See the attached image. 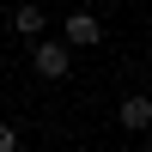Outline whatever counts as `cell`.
I'll list each match as a JSON object with an SVG mask.
<instances>
[{"label":"cell","instance_id":"5b68a950","mask_svg":"<svg viewBox=\"0 0 152 152\" xmlns=\"http://www.w3.org/2000/svg\"><path fill=\"white\" fill-rule=\"evenodd\" d=\"M0 152H18V128L12 122H0Z\"/></svg>","mask_w":152,"mask_h":152},{"label":"cell","instance_id":"277c9868","mask_svg":"<svg viewBox=\"0 0 152 152\" xmlns=\"http://www.w3.org/2000/svg\"><path fill=\"white\" fill-rule=\"evenodd\" d=\"M12 31L18 37H43V6H18L12 12Z\"/></svg>","mask_w":152,"mask_h":152},{"label":"cell","instance_id":"3957f363","mask_svg":"<svg viewBox=\"0 0 152 152\" xmlns=\"http://www.w3.org/2000/svg\"><path fill=\"white\" fill-rule=\"evenodd\" d=\"M116 116H122V128H128V134H140L146 122H152V104H146V97H122Z\"/></svg>","mask_w":152,"mask_h":152},{"label":"cell","instance_id":"7a4b0ae2","mask_svg":"<svg viewBox=\"0 0 152 152\" xmlns=\"http://www.w3.org/2000/svg\"><path fill=\"white\" fill-rule=\"evenodd\" d=\"M91 43H104V24L91 12H73L67 18V49H91Z\"/></svg>","mask_w":152,"mask_h":152},{"label":"cell","instance_id":"6da1fadb","mask_svg":"<svg viewBox=\"0 0 152 152\" xmlns=\"http://www.w3.org/2000/svg\"><path fill=\"white\" fill-rule=\"evenodd\" d=\"M31 67L43 73V79H67V67H73V49H67V43H55V37H43V43L31 49Z\"/></svg>","mask_w":152,"mask_h":152}]
</instances>
